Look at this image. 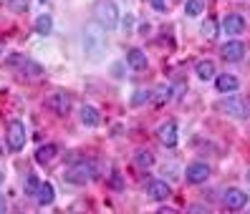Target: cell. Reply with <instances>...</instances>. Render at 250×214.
<instances>
[{"mask_svg": "<svg viewBox=\"0 0 250 214\" xmlns=\"http://www.w3.org/2000/svg\"><path fill=\"white\" fill-rule=\"evenodd\" d=\"M243 55H245V46H243L240 40H230V43H225V46H223V58L230 61V63L243 61Z\"/></svg>", "mask_w": 250, "mask_h": 214, "instance_id": "obj_11", "label": "cell"}, {"mask_svg": "<svg viewBox=\"0 0 250 214\" xmlns=\"http://www.w3.org/2000/svg\"><path fill=\"white\" fill-rule=\"evenodd\" d=\"M8 146H10V151H21L25 146V126L21 119L8 124Z\"/></svg>", "mask_w": 250, "mask_h": 214, "instance_id": "obj_4", "label": "cell"}, {"mask_svg": "<svg viewBox=\"0 0 250 214\" xmlns=\"http://www.w3.org/2000/svg\"><path fill=\"white\" fill-rule=\"evenodd\" d=\"M215 86H217V91H220V93H232V91H238L240 81L235 78V76H230V73H223V76H217V78H215Z\"/></svg>", "mask_w": 250, "mask_h": 214, "instance_id": "obj_12", "label": "cell"}, {"mask_svg": "<svg viewBox=\"0 0 250 214\" xmlns=\"http://www.w3.org/2000/svg\"><path fill=\"white\" fill-rule=\"evenodd\" d=\"M134 164H137V166H142V169H149V166L154 164V156H152V151L139 149V151L134 154Z\"/></svg>", "mask_w": 250, "mask_h": 214, "instance_id": "obj_20", "label": "cell"}, {"mask_svg": "<svg viewBox=\"0 0 250 214\" xmlns=\"http://www.w3.org/2000/svg\"><path fill=\"white\" fill-rule=\"evenodd\" d=\"M187 181H192V184H202V181H208L210 179V166L208 164H202V161H192L187 166Z\"/></svg>", "mask_w": 250, "mask_h": 214, "instance_id": "obj_7", "label": "cell"}, {"mask_svg": "<svg viewBox=\"0 0 250 214\" xmlns=\"http://www.w3.org/2000/svg\"><path fill=\"white\" fill-rule=\"evenodd\" d=\"M111 187L114 189H124V179L119 174H111Z\"/></svg>", "mask_w": 250, "mask_h": 214, "instance_id": "obj_26", "label": "cell"}, {"mask_svg": "<svg viewBox=\"0 0 250 214\" xmlns=\"http://www.w3.org/2000/svg\"><path fill=\"white\" fill-rule=\"evenodd\" d=\"M99 121H101V116H99V111L94 108V106H81V124L83 126H99Z\"/></svg>", "mask_w": 250, "mask_h": 214, "instance_id": "obj_17", "label": "cell"}, {"mask_svg": "<svg viewBox=\"0 0 250 214\" xmlns=\"http://www.w3.org/2000/svg\"><path fill=\"white\" fill-rule=\"evenodd\" d=\"M38 184H41V181H38V177H33V174H31V177L25 179V192H28V194H36Z\"/></svg>", "mask_w": 250, "mask_h": 214, "instance_id": "obj_24", "label": "cell"}, {"mask_svg": "<svg viewBox=\"0 0 250 214\" xmlns=\"http://www.w3.org/2000/svg\"><path fill=\"white\" fill-rule=\"evenodd\" d=\"M144 101H149V91H137L131 96V106H142Z\"/></svg>", "mask_w": 250, "mask_h": 214, "instance_id": "obj_23", "label": "cell"}, {"mask_svg": "<svg viewBox=\"0 0 250 214\" xmlns=\"http://www.w3.org/2000/svg\"><path fill=\"white\" fill-rule=\"evenodd\" d=\"M0 212H5V199L0 196Z\"/></svg>", "mask_w": 250, "mask_h": 214, "instance_id": "obj_28", "label": "cell"}, {"mask_svg": "<svg viewBox=\"0 0 250 214\" xmlns=\"http://www.w3.org/2000/svg\"><path fill=\"white\" fill-rule=\"evenodd\" d=\"M223 28H225V33L238 36V33L245 31V20H243V16H235V13H230V16L223 20Z\"/></svg>", "mask_w": 250, "mask_h": 214, "instance_id": "obj_13", "label": "cell"}, {"mask_svg": "<svg viewBox=\"0 0 250 214\" xmlns=\"http://www.w3.org/2000/svg\"><path fill=\"white\" fill-rule=\"evenodd\" d=\"M152 5H154L157 10H165V0H152Z\"/></svg>", "mask_w": 250, "mask_h": 214, "instance_id": "obj_27", "label": "cell"}, {"mask_svg": "<svg viewBox=\"0 0 250 214\" xmlns=\"http://www.w3.org/2000/svg\"><path fill=\"white\" fill-rule=\"evenodd\" d=\"M36 202L41 204V207H48L51 202H53V187L48 181H43V184H38V189H36Z\"/></svg>", "mask_w": 250, "mask_h": 214, "instance_id": "obj_14", "label": "cell"}, {"mask_svg": "<svg viewBox=\"0 0 250 214\" xmlns=\"http://www.w3.org/2000/svg\"><path fill=\"white\" fill-rule=\"evenodd\" d=\"M126 61H129V66H131V68H137V71L146 68V55H144L139 48H131V51L126 53Z\"/></svg>", "mask_w": 250, "mask_h": 214, "instance_id": "obj_18", "label": "cell"}, {"mask_svg": "<svg viewBox=\"0 0 250 214\" xmlns=\"http://www.w3.org/2000/svg\"><path fill=\"white\" fill-rule=\"evenodd\" d=\"M48 108L53 113H58V116H66V113L71 111V96L66 91H53L48 96Z\"/></svg>", "mask_w": 250, "mask_h": 214, "instance_id": "obj_5", "label": "cell"}, {"mask_svg": "<svg viewBox=\"0 0 250 214\" xmlns=\"http://www.w3.org/2000/svg\"><path fill=\"white\" fill-rule=\"evenodd\" d=\"M51 31H53V20H51V16H38L36 18V33L38 36H51Z\"/></svg>", "mask_w": 250, "mask_h": 214, "instance_id": "obj_19", "label": "cell"}, {"mask_svg": "<svg viewBox=\"0 0 250 214\" xmlns=\"http://www.w3.org/2000/svg\"><path fill=\"white\" fill-rule=\"evenodd\" d=\"M195 71H197V78H200V81H212V78H215V73H217V71H215V63H212L210 58L200 61Z\"/></svg>", "mask_w": 250, "mask_h": 214, "instance_id": "obj_16", "label": "cell"}, {"mask_svg": "<svg viewBox=\"0 0 250 214\" xmlns=\"http://www.w3.org/2000/svg\"><path fill=\"white\" fill-rule=\"evenodd\" d=\"M5 3L13 13H25L28 10V0H5Z\"/></svg>", "mask_w": 250, "mask_h": 214, "instance_id": "obj_22", "label": "cell"}, {"mask_svg": "<svg viewBox=\"0 0 250 214\" xmlns=\"http://www.w3.org/2000/svg\"><path fill=\"white\" fill-rule=\"evenodd\" d=\"M56 154H58V146H56V144L38 146V151H36V161H38V164H51V161L56 159Z\"/></svg>", "mask_w": 250, "mask_h": 214, "instance_id": "obj_15", "label": "cell"}, {"mask_svg": "<svg viewBox=\"0 0 250 214\" xmlns=\"http://www.w3.org/2000/svg\"><path fill=\"white\" fill-rule=\"evenodd\" d=\"M94 20L101 31H114L119 25V8L114 0H99L94 8Z\"/></svg>", "mask_w": 250, "mask_h": 214, "instance_id": "obj_1", "label": "cell"}, {"mask_svg": "<svg viewBox=\"0 0 250 214\" xmlns=\"http://www.w3.org/2000/svg\"><path fill=\"white\" fill-rule=\"evenodd\" d=\"M202 10H205V0H187L185 13H187L189 18H197V16H202Z\"/></svg>", "mask_w": 250, "mask_h": 214, "instance_id": "obj_21", "label": "cell"}, {"mask_svg": "<svg viewBox=\"0 0 250 214\" xmlns=\"http://www.w3.org/2000/svg\"><path fill=\"white\" fill-rule=\"evenodd\" d=\"M157 136L165 146H174L177 144V121H167L157 128Z\"/></svg>", "mask_w": 250, "mask_h": 214, "instance_id": "obj_9", "label": "cell"}, {"mask_svg": "<svg viewBox=\"0 0 250 214\" xmlns=\"http://www.w3.org/2000/svg\"><path fill=\"white\" fill-rule=\"evenodd\" d=\"M0 181H3V174H0Z\"/></svg>", "mask_w": 250, "mask_h": 214, "instance_id": "obj_31", "label": "cell"}, {"mask_svg": "<svg viewBox=\"0 0 250 214\" xmlns=\"http://www.w3.org/2000/svg\"><path fill=\"white\" fill-rule=\"evenodd\" d=\"M154 101H157V106H165V104L169 101V89H167V86H165V89L159 91V96L154 98Z\"/></svg>", "mask_w": 250, "mask_h": 214, "instance_id": "obj_25", "label": "cell"}, {"mask_svg": "<svg viewBox=\"0 0 250 214\" xmlns=\"http://www.w3.org/2000/svg\"><path fill=\"white\" fill-rule=\"evenodd\" d=\"M223 204H225V209H243L245 204H248V194L243 192V189H228L225 194H223Z\"/></svg>", "mask_w": 250, "mask_h": 214, "instance_id": "obj_8", "label": "cell"}, {"mask_svg": "<svg viewBox=\"0 0 250 214\" xmlns=\"http://www.w3.org/2000/svg\"><path fill=\"white\" fill-rule=\"evenodd\" d=\"M0 154H3V144H0Z\"/></svg>", "mask_w": 250, "mask_h": 214, "instance_id": "obj_29", "label": "cell"}, {"mask_svg": "<svg viewBox=\"0 0 250 214\" xmlns=\"http://www.w3.org/2000/svg\"><path fill=\"white\" fill-rule=\"evenodd\" d=\"M66 179L71 184H89L91 179H96V164L94 161H79V164H73L66 171Z\"/></svg>", "mask_w": 250, "mask_h": 214, "instance_id": "obj_2", "label": "cell"}, {"mask_svg": "<svg viewBox=\"0 0 250 214\" xmlns=\"http://www.w3.org/2000/svg\"><path fill=\"white\" fill-rule=\"evenodd\" d=\"M220 108H223L225 113H230V116H248L250 113V106H248V101H243L240 96H230V98H225L223 104H220Z\"/></svg>", "mask_w": 250, "mask_h": 214, "instance_id": "obj_6", "label": "cell"}, {"mask_svg": "<svg viewBox=\"0 0 250 214\" xmlns=\"http://www.w3.org/2000/svg\"><path fill=\"white\" fill-rule=\"evenodd\" d=\"M83 48L86 53H89V58H99V55H104V48H106V43H104V36L96 33L94 31V25L86 28V33H83Z\"/></svg>", "mask_w": 250, "mask_h": 214, "instance_id": "obj_3", "label": "cell"}, {"mask_svg": "<svg viewBox=\"0 0 250 214\" xmlns=\"http://www.w3.org/2000/svg\"><path fill=\"white\" fill-rule=\"evenodd\" d=\"M146 194H149V199H157V202H165V199L172 194V189H169V184H167V181L154 179V181L146 184Z\"/></svg>", "mask_w": 250, "mask_h": 214, "instance_id": "obj_10", "label": "cell"}, {"mask_svg": "<svg viewBox=\"0 0 250 214\" xmlns=\"http://www.w3.org/2000/svg\"><path fill=\"white\" fill-rule=\"evenodd\" d=\"M248 181H250V171H248Z\"/></svg>", "mask_w": 250, "mask_h": 214, "instance_id": "obj_30", "label": "cell"}]
</instances>
